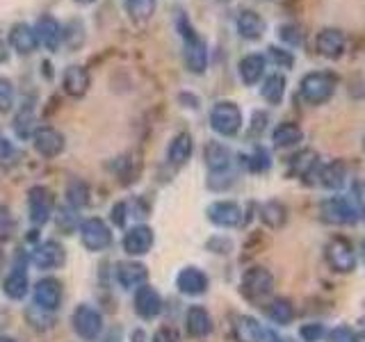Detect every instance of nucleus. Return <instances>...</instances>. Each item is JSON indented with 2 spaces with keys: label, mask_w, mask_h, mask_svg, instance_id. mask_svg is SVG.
I'll return each instance as SVG.
<instances>
[{
  "label": "nucleus",
  "mask_w": 365,
  "mask_h": 342,
  "mask_svg": "<svg viewBox=\"0 0 365 342\" xmlns=\"http://www.w3.org/2000/svg\"><path fill=\"white\" fill-rule=\"evenodd\" d=\"M299 336L304 338V342H319L324 338V326L322 324H304L302 331H299Z\"/></svg>",
  "instance_id": "obj_44"
},
{
  "label": "nucleus",
  "mask_w": 365,
  "mask_h": 342,
  "mask_svg": "<svg viewBox=\"0 0 365 342\" xmlns=\"http://www.w3.org/2000/svg\"><path fill=\"white\" fill-rule=\"evenodd\" d=\"M233 333H235L237 342H262V338H265V328L260 326L256 317L240 315L233 324Z\"/></svg>",
  "instance_id": "obj_27"
},
{
  "label": "nucleus",
  "mask_w": 365,
  "mask_h": 342,
  "mask_svg": "<svg viewBox=\"0 0 365 342\" xmlns=\"http://www.w3.org/2000/svg\"><path fill=\"white\" fill-rule=\"evenodd\" d=\"M210 128L222 137H233L242 128V110L233 100H220L210 110Z\"/></svg>",
  "instance_id": "obj_3"
},
{
  "label": "nucleus",
  "mask_w": 365,
  "mask_h": 342,
  "mask_svg": "<svg viewBox=\"0 0 365 342\" xmlns=\"http://www.w3.org/2000/svg\"><path fill=\"white\" fill-rule=\"evenodd\" d=\"M324 258L329 262V267L338 274H349L356 269V251H354V247L345 237L329 239L324 247Z\"/></svg>",
  "instance_id": "obj_4"
},
{
  "label": "nucleus",
  "mask_w": 365,
  "mask_h": 342,
  "mask_svg": "<svg viewBox=\"0 0 365 342\" xmlns=\"http://www.w3.org/2000/svg\"><path fill=\"white\" fill-rule=\"evenodd\" d=\"M315 48L317 53L327 57V60H340L345 55L347 48V41H345V34L336 28H324L322 32L317 34L315 39Z\"/></svg>",
  "instance_id": "obj_12"
},
{
  "label": "nucleus",
  "mask_w": 365,
  "mask_h": 342,
  "mask_svg": "<svg viewBox=\"0 0 365 342\" xmlns=\"http://www.w3.org/2000/svg\"><path fill=\"white\" fill-rule=\"evenodd\" d=\"M178 30H180L182 41H185V64H187V68L192 73H203L205 68H208V46H205V41L197 34V30L190 26V21L182 11L178 16Z\"/></svg>",
  "instance_id": "obj_1"
},
{
  "label": "nucleus",
  "mask_w": 365,
  "mask_h": 342,
  "mask_svg": "<svg viewBox=\"0 0 365 342\" xmlns=\"http://www.w3.org/2000/svg\"><path fill=\"white\" fill-rule=\"evenodd\" d=\"M80 239H83L85 249L94 251H106L112 244V233H110V226L98 219V217H91V219H85L83 226H80Z\"/></svg>",
  "instance_id": "obj_7"
},
{
  "label": "nucleus",
  "mask_w": 365,
  "mask_h": 342,
  "mask_svg": "<svg viewBox=\"0 0 365 342\" xmlns=\"http://www.w3.org/2000/svg\"><path fill=\"white\" fill-rule=\"evenodd\" d=\"M265 123H267V114L265 112H256L254 114V125L249 128V135L251 137H258L262 130H265Z\"/></svg>",
  "instance_id": "obj_45"
},
{
  "label": "nucleus",
  "mask_w": 365,
  "mask_h": 342,
  "mask_svg": "<svg viewBox=\"0 0 365 342\" xmlns=\"http://www.w3.org/2000/svg\"><path fill=\"white\" fill-rule=\"evenodd\" d=\"M32 123H34V114H32V108H26L19 112V117L14 121V130L19 137H30L32 135Z\"/></svg>",
  "instance_id": "obj_39"
},
{
  "label": "nucleus",
  "mask_w": 365,
  "mask_h": 342,
  "mask_svg": "<svg viewBox=\"0 0 365 342\" xmlns=\"http://www.w3.org/2000/svg\"><path fill=\"white\" fill-rule=\"evenodd\" d=\"M125 210H128V205H125V203H117L112 208V222H114V226H123L125 224Z\"/></svg>",
  "instance_id": "obj_46"
},
{
  "label": "nucleus",
  "mask_w": 365,
  "mask_h": 342,
  "mask_svg": "<svg viewBox=\"0 0 365 342\" xmlns=\"http://www.w3.org/2000/svg\"><path fill=\"white\" fill-rule=\"evenodd\" d=\"M237 73H240V80H242L247 87L256 85L258 80L265 76V57L258 55V53L245 55L237 64Z\"/></svg>",
  "instance_id": "obj_25"
},
{
  "label": "nucleus",
  "mask_w": 365,
  "mask_h": 342,
  "mask_svg": "<svg viewBox=\"0 0 365 342\" xmlns=\"http://www.w3.org/2000/svg\"><path fill=\"white\" fill-rule=\"evenodd\" d=\"M153 342H178V336L174 333V328H163L155 333Z\"/></svg>",
  "instance_id": "obj_47"
},
{
  "label": "nucleus",
  "mask_w": 365,
  "mask_h": 342,
  "mask_svg": "<svg viewBox=\"0 0 365 342\" xmlns=\"http://www.w3.org/2000/svg\"><path fill=\"white\" fill-rule=\"evenodd\" d=\"M240 288H242V294L247 299H262V296H267L272 292L274 276L265 267H251L245 271Z\"/></svg>",
  "instance_id": "obj_9"
},
{
  "label": "nucleus",
  "mask_w": 365,
  "mask_h": 342,
  "mask_svg": "<svg viewBox=\"0 0 365 342\" xmlns=\"http://www.w3.org/2000/svg\"><path fill=\"white\" fill-rule=\"evenodd\" d=\"M53 208H55V199L48 187L37 185L28 192V212L34 226H43L48 222L53 217Z\"/></svg>",
  "instance_id": "obj_8"
},
{
  "label": "nucleus",
  "mask_w": 365,
  "mask_h": 342,
  "mask_svg": "<svg viewBox=\"0 0 365 342\" xmlns=\"http://www.w3.org/2000/svg\"><path fill=\"white\" fill-rule=\"evenodd\" d=\"M265 313L267 317L272 319V322L277 324H290L294 319V306L288 301V299H274L265 306Z\"/></svg>",
  "instance_id": "obj_33"
},
{
  "label": "nucleus",
  "mask_w": 365,
  "mask_h": 342,
  "mask_svg": "<svg viewBox=\"0 0 365 342\" xmlns=\"http://www.w3.org/2000/svg\"><path fill=\"white\" fill-rule=\"evenodd\" d=\"M279 342H294L292 338H285V340H279Z\"/></svg>",
  "instance_id": "obj_53"
},
{
  "label": "nucleus",
  "mask_w": 365,
  "mask_h": 342,
  "mask_svg": "<svg viewBox=\"0 0 365 342\" xmlns=\"http://www.w3.org/2000/svg\"><path fill=\"white\" fill-rule=\"evenodd\" d=\"M11 155H14V146L5 137H0V160H9Z\"/></svg>",
  "instance_id": "obj_48"
},
{
  "label": "nucleus",
  "mask_w": 365,
  "mask_h": 342,
  "mask_svg": "<svg viewBox=\"0 0 365 342\" xmlns=\"http://www.w3.org/2000/svg\"><path fill=\"white\" fill-rule=\"evenodd\" d=\"M34 32H37V39L39 43L43 46V48H48V51H55L57 46H60V41L64 39V30L62 26L57 23L53 16H41L37 21V26H34Z\"/></svg>",
  "instance_id": "obj_21"
},
{
  "label": "nucleus",
  "mask_w": 365,
  "mask_h": 342,
  "mask_svg": "<svg viewBox=\"0 0 365 342\" xmlns=\"http://www.w3.org/2000/svg\"><path fill=\"white\" fill-rule=\"evenodd\" d=\"M176 288L187 296H199L208 290V276L199 267H185L178 274Z\"/></svg>",
  "instance_id": "obj_19"
},
{
  "label": "nucleus",
  "mask_w": 365,
  "mask_h": 342,
  "mask_svg": "<svg viewBox=\"0 0 365 342\" xmlns=\"http://www.w3.org/2000/svg\"><path fill=\"white\" fill-rule=\"evenodd\" d=\"M208 219L215 226L235 228L240 222H242V210H240V205L233 201H217L208 208Z\"/></svg>",
  "instance_id": "obj_16"
},
{
  "label": "nucleus",
  "mask_w": 365,
  "mask_h": 342,
  "mask_svg": "<svg viewBox=\"0 0 365 342\" xmlns=\"http://www.w3.org/2000/svg\"><path fill=\"white\" fill-rule=\"evenodd\" d=\"M262 222H265L269 228H281L285 224V219H288V212H285V208L279 203V201H269L262 205Z\"/></svg>",
  "instance_id": "obj_34"
},
{
  "label": "nucleus",
  "mask_w": 365,
  "mask_h": 342,
  "mask_svg": "<svg viewBox=\"0 0 365 342\" xmlns=\"http://www.w3.org/2000/svg\"><path fill=\"white\" fill-rule=\"evenodd\" d=\"M64 260H66L64 247L60 242H55V239L41 242L32 251V265L37 269H57L64 265Z\"/></svg>",
  "instance_id": "obj_11"
},
{
  "label": "nucleus",
  "mask_w": 365,
  "mask_h": 342,
  "mask_svg": "<svg viewBox=\"0 0 365 342\" xmlns=\"http://www.w3.org/2000/svg\"><path fill=\"white\" fill-rule=\"evenodd\" d=\"M203 157H205V165L212 171V174H222L228 167H231V148L220 144V142H208L205 144V151H203Z\"/></svg>",
  "instance_id": "obj_26"
},
{
  "label": "nucleus",
  "mask_w": 365,
  "mask_h": 342,
  "mask_svg": "<svg viewBox=\"0 0 365 342\" xmlns=\"http://www.w3.org/2000/svg\"><path fill=\"white\" fill-rule=\"evenodd\" d=\"M317 153L313 151V148H304V151L294 153L290 160H288V171L294 176V178H308L317 174Z\"/></svg>",
  "instance_id": "obj_24"
},
{
  "label": "nucleus",
  "mask_w": 365,
  "mask_h": 342,
  "mask_svg": "<svg viewBox=\"0 0 365 342\" xmlns=\"http://www.w3.org/2000/svg\"><path fill=\"white\" fill-rule=\"evenodd\" d=\"M304 140V130L297 123H281L272 133V142L277 148H290Z\"/></svg>",
  "instance_id": "obj_31"
},
{
  "label": "nucleus",
  "mask_w": 365,
  "mask_h": 342,
  "mask_svg": "<svg viewBox=\"0 0 365 342\" xmlns=\"http://www.w3.org/2000/svg\"><path fill=\"white\" fill-rule=\"evenodd\" d=\"M125 11L133 21H148L155 11V0H125Z\"/></svg>",
  "instance_id": "obj_35"
},
{
  "label": "nucleus",
  "mask_w": 365,
  "mask_h": 342,
  "mask_svg": "<svg viewBox=\"0 0 365 342\" xmlns=\"http://www.w3.org/2000/svg\"><path fill=\"white\" fill-rule=\"evenodd\" d=\"M329 342H359V336L349 326H336L329 333Z\"/></svg>",
  "instance_id": "obj_43"
},
{
  "label": "nucleus",
  "mask_w": 365,
  "mask_h": 342,
  "mask_svg": "<svg viewBox=\"0 0 365 342\" xmlns=\"http://www.w3.org/2000/svg\"><path fill=\"white\" fill-rule=\"evenodd\" d=\"M14 233V217H11L9 208L0 205V242H7Z\"/></svg>",
  "instance_id": "obj_41"
},
{
  "label": "nucleus",
  "mask_w": 365,
  "mask_h": 342,
  "mask_svg": "<svg viewBox=\"0 0 365 342\" xmlns=\"http://www.w3.org/2000/svg\"><path fill=\"white\" fill-rule=\"evenodd\" d=\"M0 342H16L14 338H7V336H0Z\"/></svg>",
  "instance_id": "obj_51"
},
{
  "label": "nucleus",
  "mask_w": 365,
  "mask_h": 342,
  "mask_svg": "<svg viewBox=\"0 0 365 342\" xmlns=\"http://www.w3.org/2000/svg\"><path fill=\"white\" fill-rule=\"evenodd\" d=\"M279 37H281L283 43H288V46H299L304 41V32L290 23V26H281L279 28Z\"/></svg>",
  "instance_id": "obj_42"
},
{
  "label": "nucleus",
  "mask_w": 365,
  "mask_h": 342,
  "mask_svg": "<svg viewBox=\"0 0 365 342\" xmlns=\"http://www.w3.org/2000/svg\"><path fill=\"white\" fill-rule=\"evenodd\" d=\"M28 290H30V283H28V274L23 267H14L3 281V292L14 301L26 299Z\"/></svg>",
  "instance_id": "obj_30"
},
{
  "label": "nucleus",
  "mask_w": 365,
  "mask_h": 342,
  "mask_svg": "<svg viewBox=\"0 0 365 342\" xmlns=\"http://www.w3.org/2000/svg\"><path fill=\"white\" fill-rule=\"evenodd\" d=\"M62 301V283L57 279H41L34 285V306L39 311H55Z\"/></svg>",
  "instance_id": "obj_13"
},
{
  "label": "nucleus",
  "mask_w": 365,
  "mask_h": 342,
  "mask_svg": "<svg viewBox=\"0 0 365 342\" xmlns=\"http://www.w3.org/2000/svg\"><path fill=\"white\" fill-rule=\"evenodd\" d=\"M237 32L240 37L247 39V41H258L262 34H265V21L254 9H242L237 14Z\"/></svg>",
  "instance_id": "obj_20"
},
{
  "label": "nucleus",
  "mask_w": 365,
  "mask_h": 342,
  "mask_svg": "<svg viewBox=\"0 0 365 342\" xmlns=\"http://www.w3.org/2000/svg\"><path fill=\"white\" fill-rule=\"evenodd\" d=\"M146 338H144V333L142 331H135V342H144Z\"/></svg>",
  "instance_id": "obj_50"
},
{
  "label": "nucleus",
  "mask_w": 365,
  "mask_h": 342,
  "mask_svg": "<svg viewBox=\"0 0 365 342\" xmlns=\"http://www.w3.org/2000/svg\"><path fill=\"white\" fill-rule=\"evenodd\" d=\"M14 105V85L7 78H0V112H9Z\"/></svg>",
  "instance_id": "obj_40"
},
{
  "label": "nucleus",
  "mask_w": 365,
  "mask_h": 342,
  "mask_svg": "<svg viewBox=\"0 0 365 342\" xmlns=\"http://www.w3.org/2000/svg\"><path fill=\"white\" fill-rule=\"evenodd\" d=\"M32 144H34V151L39 155L57 157L64 151V135L60 130L51 128V125H41V128H34Z\"/></svg>",
  "instance_id": "obj_10"
},
{
  "label": "nucleus",
  "mask_w": 365,
  "mask_h": 342,
  "mask_svg": "<svg viewBox=\"0 0 365 342\" xmlns=\"http://www.w3.org/2000/svg\"><path fill=\"white\" fill-rule=\"evenodd\" d=\"M66 201L73 205V208L78 210V208H85L87 205V201H89V190H87V185L83 180H71L66 185Z\"/></svg>",
  "instance_id": "obj_36"
},
{
  "label": "nucleus",
  "mask_w": 365,
  "mask_h": 342,
  "mask_svg": "<svg viewBox=\"0 0 365 342\" xmlns=\"http://www.w3.org/2000/svg\"><path fill=\"white\" fill-rule=\"evenodd\" d=\"M363 148H365V140H363Z\"/></svg>",
  "instance_id": "obj_54"
},
{
  "label": "nucleus",
  "mask_w": 365,
  "mask_h": 342,
  "mask_svg": "<svg viewBox=\"0 0 365 342\" xmlns=\"http://www.w3.org/2000/svg\"><path fill=\"white\" fill-rule=\"evenodd\" d=\"M71 322H73V331L83 340H96L103 331V315L89 304H80L76 308Z\"/></svg>",
  "instance_id": "obj_6"
},
{
  "label": "nucleus",
  "mask_w": 365,
  "mask_h": 342,
  "mask_svg": "<svg viewBox=\"0 0 365 342\" xmlns=\"http://www.w3.org/2000/svg\"><path fill=\"white\" fill-rule=\"evenodd\" d=\"M319 214L327 224L334 226H347L359 219V210L349 203L345 197H329L319 205Z\"/></svg>",
  "instance_id": "obj_5"
},
{
  "label": "nucleus",
  "mask_w": 365,
  "mask_h": 342,
  "mask_svg": "<svg viewBox=\"0 0 365 342\" xmlns=\"http://www.w3.org/2000/svg\"><path fill=\"white\" fill-rule=\"evenodd\" d=\"M9 43L16 53L30 55L37 51L39 39H37V32H34L32 26H28V23H16V26H11V30H9Z\"/></svg>",
  "instance_id": "obj_18"
},
{
  "label": "nucleus",
  "mask_w": 365,
  "mask_h": 342,
  "mask_svg": "<svg viewBox=\"0 0 365 342\" xmlns=\"http://www.w3.org/2000/svg\"><path fill=\"white\" fill-rule=\"evenodd\" d=\"M62 87L68 96H83L87 87H89V73L85 66H68L64 76H62Z\"/></svg>",
  "instance_id": "obj_28"
},
{
  "label": "nucleus",
  "mask_w": 365,
  "mask_h": 342,
  "mask_svg": "<svg viewBox=\"0 0 365 342\" xmlns=\"http://www.w3.org/2000/svg\"><path fill=\"white\" fill-rule=\"evenodd\" d=\"M7 60V51H5V43L0 41V62H5Z\"/></svg>",
  "instance_id": "obj_49"
},
{
  "label": "nucleus",
  "mask_w": 365,
  "mask_h": 342,
  "mask_svg": "<svg viewBox=\"0 0 365 342\" xmlns=\"http://www.w3.org/2000/svg\"><path fill=\"white\" fill-rule=\"evenodd\" d=\"M192 151H194L192 135L190 133H178L174 140H171L169 148H167V157H169V162L174 167H182L192 157Z\"/></svg>",
  "instance_id": "obj_29"
},
{
  "label": "nucleus",
  "mask_w": 365,
  "mask_h": 342,
  "mask_svg": "<svg viewBox=\"0 0 365 342\" xmlns=\"http://www.w3.org/2000/svg\"><path fill=\"white\" fill-rule=\"evenodd\" d=\"M76 3H83V5H89V3H94V0H76Z\"/></svg>",
  "instance_id": "obj_52"
},
{
  "label": "nucleus",
  "mask_w": 365,
  "mask_h": 342,
  "mask_svg": "<svg viewBox=\"0 0 365 342\" xmlns=\"http://www.w3.org/2000/svg\"><path fill=\"white\" fill-rule=\"evenodd\" d=\"M185 326L192 338H208L212 333V317L203 306H192L185 315Z\"/></svg>",
  "instance_id": "obj_22"
},
{
  "label": "nucleus",
  "mask_w": 365,
  "mask_h": 342,
  "mask_svg": "<svg viewBox=\"0 0 365 342\" xmlns=\"http://www.w3.org/2000/svg\"><path fill=\"white\" fill-rule=\"evenodd\" d=\"M135 311L144 319H155L163 313V296L151 285H142L135 290Z\"/></svg>",
  "instance_id": "obj_14"
},
{
  "label": "nucleus",
  "mask_w": 365,
  "mask_h": 342,
  "mask_svg": "<svg viewBox=\"0 0 365 342\" xmlns=\"http://www.w3.org/2000/svg\"><path fill=\"white\" fill-rule=\"evenodd\" d=\"M269 165H272V160H269V153L265 151V148H256V151L247 157V169L256 171V174H260V171H267Z\"/></svg>",
  "instance_id": "obj_37"
},
{
  "label": "nucleus",
  "mask_w": 365,
  "mask_h": 342,
  "mask_svg": "<svg viewBox=\"0 0 365 342\" xmlns=\"http://www.w3.org/2000/svg\"><path fill=\"white\" fill-rule=\"evenodd\" d=\"M148 279V271L142 262H135V260H123L117 265V281L121 288L125 290H137L146 285Z\"/></svg>",
  "instance_id": "obj_17"
},
{
  "label": "nucleus",
  "mask_w": 365,
  "mask_h": 342,
  "mask_svg": "<svg viewBox=\"0 0 365 342\" xmlns=\"http://www.w3.org/2000/svg\"><path fill=\"white\" fill-rule=\"evenodd\" d=\"M153 247V231L148 226H133L123 235V251L128 256H144Z\"/></svg>",
  "instance_id": "obj_15"
},
{
  "label": "nucleus",
  "mask_w": 365,
  "mask_h": 342,
  "mask_svg": "<svg viewBox=\"0 0 365 342\" xmlns=\"http://www.w3.org/2000/svg\"><path fill=\"white\" fill-rule=\"evenodd\" d=\"M262 98H265L269 105H279L285 96V76L281 73H269L262 80V89H260Z\"/></svg>",
  "instance_id": "obj_32"
},
{
  "label": "nucleus",
  "mask_w": 365,
  "mask_h": 342,
  "mask_svg": "<svg viewBox=\"0 0 365 342\" xmlns=\"http://www.w3.org/2000/svg\"><path fill=\"white\" fill-rule=\"evenodd\" d=\"M267 57H269V62L277 64L279 68H292V64H294V55L285 48H279V46H269Z\"/></svg>",
  "instance_id": "obj_38"
},
{
  "label": "nucleus",
  "mask_w": 365,
  "mask_h": 342,
  "mask_svg": "<svg viewBox=\"0 0 365 342\" xmlns=\"http://www.w3.org/2000/svg\"><path fill=\"white\" fill-rule=\"evenodd\" d=\"M317 182L327 190H340L347 182V167L340 160H331L317 169Z\"/></svg>",
  "instance_id": "obj_23"
},
{
  "label": "nucleus",
  "mask_w": 365,
  "mask_h": 342,
  "mask_svg": "<svg viewBox=\"0 0 365 342\" xmlns=\"http://www.w3.org/2000/svg\"><path fill=\"white\" fill-rule=\"evenodd\" d=\"M336 91V80L324 71H311L302 78L299 83V94L306 103L311 105H322Z\"/></svg>",
  "instance_id": "obj_2"
}]
</instances>
